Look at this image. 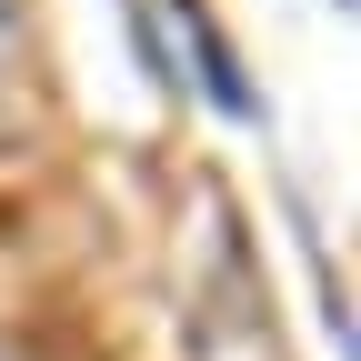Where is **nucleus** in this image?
I'll return each instance as SVG.
<instances>
[{
	"mask_svg": "<svg viewBox=\"0 0 361 361\" xmlns=\"http://www.w3.org/2000/svg\"><path fill=\"white\" fill-rule=\"evenodd\" d=\"M11 11H20V0H0V30H11Z\"/></svg>",
	"mask_w": 361,
	"mask_h": 361,
	"instance_id": "obj_1",
	"label": "nucleus"
}]
</instances>
